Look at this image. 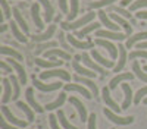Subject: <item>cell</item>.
Wrapping results in <instances>:
<instances>
[{
  "instance_id": "obj_1",
  "label": "cell",
  "mask_w": 147,
  "mask_h": 129,
  "mask_svg": "<svg viewBox=\"0 0 147 129\" xmlns=\"http://www.w3.org/2000/svg\"><path fill=\"white\" fill-rule=\"evenodd\" d=\"M96 15L97 13H94V12L91 10V12H88V13H85L82 18H80L78 21H74V22L65 21V22H62V23H60V28H62V29H74V31H77L80 27H82V25H85V23L91 22Z\"/></svg>"
},
{
  "instance_id": "obj_2",
  "label": "cell",
  "mask_w": 147,
  "mask_h": 129,
  "mask_svg": "<svg viewBox=\"0 0 147 129\" xmlns=\"http://www.w3.org/2000/svg\"><path fill=\"white\" fill-rule=\"evenodd\" d=\"M103 113H105V116L107 117L110 122H113V123H116V125H131V123L134 122V117H132V116L121 117L118 113H115L113 110H110V109H105Z\"/></svg>"
},
{
  "instance_id": "obj_3",
  "label": "cell",
  "mask_w": 147,
  "mask_h": 129,
  "mask_svg": "<svg viewBox=\"0 0 147 129\" xmlns=\"http://www.w3.org/2000/svg\"><path fill=\"white\" fill-rule=\"evenodd\" d=\"M49 78H60L63 81H69L71 79V74L65 69H52V70H46V72H41L40 79H49Z\"/></svg>"
},
{
  "instance_id": "obj_4",
  "label": "cell",
  "mask_w": 147,
  "mask_h": 129,
  "mask_svg": "<svg viewBox=\"0 0 147 129\" xmlns=\"http://www.w3.org/2000/svg\"><path fill=\"white\" fill-rule=\"evenodd\" d=\"M2 114H3V117H5L7 122H10V125H15L18 128H27V125H28L27 120L18 119L16 116L12 114V112H10V109L7 107V106H3V107H2Z\"/></svg>"
},
{
  "instance_id": "obj_5",
  "label": "cell",
  "mask_w": 147,
  "mask_h": 129,
  "mask_svg": "<svg viewBox=\"0 0 147 129\" xmlns=\"http://www.w3.org/2000/svg\"><path fill=\"white\" fill-rule=\"evenodd\" d=\"M109 87H105L103 88V91H102V96H103V101H105V104L107 106V107L110 109V110H113L115 113H121V110H122V107H119L118 106V103L112 98V96H110V92H109Z\"/></svg>"
},
{
  "instance_id": "obj_6",
  "label": "cell",
  "mask_w": 147,
  "mask_h": 129,
  "mask_svg": "<svg viewBox=\"0 0 147 129\" xmlns=\"http://www.w3.org/2000/svg\"><path fill=\"white\" fill-rule=\"evenodd\" d=\"M94 43L97 44V45H100V47H103V49H106L107 51H109V54H110V57L113 59H118V54H119V49L118 47H115L112 43H109L107 40H105V38H96L94 40Z\"/></svg>"
},
{
  "instance_id": "obj_7",
  "label": "cell",
  "mask_w": 147,
  "mask_h": 129,
  "mask_svg": "<svg viewBox=\"0 0 147 129\" xmlns=\"http://www.w3.org/2000/svg\"><path fill=\"white\" fill-rule=\"evenodd\" d=\"M96 37L99 38H109V40H125L128 38L127 34H122V32H116V31H105V29H99L96 32Z\"/></svg>"
},
{
  "instance_id": "obj_8",
  "label": "cell",
  "mask_w": 147,
  "mask_h": 129,
  "mask_svg": "<svg viewBox=\"0 0 147 129\" xmlns=\"http://www.w3.org/2000/svg\"><path fill=\"white\" fill-rule=\"evenodd\" d=\"M6 60L9 62V65L13 68L15 72L18 74V78H19V82H21V84H27V74H25V69H24V66H22L19 62L13 60V57L6 59Z\"/></svg>"
},
{
  "instance_id": "obj_9",
  "label": "cell",
  "mask_w": 147,
  "mask_h": 129,
  "mask_svg": "<svg viewBox=\"0 0 147 129\" xmlns=\"http://www.w3.org/2000/svg\"><path fill=\"white\" fill-rule=\"evenodd\" d=\"M66 38H68V41H69V44L72 45V47H75V49H82V50H85V49H91V47H94V44L96 43H93L91 40H88V41H80V40H77V37L75 35H66Z\"/></svg>"
},
{
  "instance_id": "obj_10",
  "label": "cell",
  "mask_w": 147,
  "mask_h": 129,
  "mask_svg": "<svg viewBox=\"0 0 147 129\" xmlns=\"http://www.w3.org/2000/svg\"><path fill=\"white\" fill-rule=\"evenodd\" d=\"M34 85L35 88H38L40 91H46V92H50V91H56L62 87V82L57 81V82H52V84H43L40 79H35L34 76Z\"/></svg>"
},
{
  "instance_id": "obj_11",
  "label": "cell",
  "mask_w": 147,
  "mask_h": 129,
  "mask_svg": "<svg viewBox=\"0 0 147 129\" xmlns=\"http://www.w3.org/2000/svg\"><path fill=\"white\" fill-rule=\"evenodd\" d=\"M81 59H82V62L87 65L91 70H96V72H100V75L102 76H105V75H107V72H106V69H103L99 63H97L96 60H91L90 59V56L87 54V53H82V56H81Z\"/></svg>"
},
{
  "instance_id": "obj_12",
  "label": "cell",
  "mask_w": 147,
  "mask_h": 129,
  "mask_svg": "<svg viewBox=\"0 0 147 129\" xmlns=\"http://www.w3.org/2000/svg\"><path fill=\"white\" fill-rule=\"evenodd\" d=\"M80 59H81V56H75V60L72 62V68L75 69V72H78V75H81V76H87V78L96 76V72H94V70L87 69V68H82V66L78 63Z\"/></svg>"
},
{
  "instance_id": "obj_13",
  "label": "cell",
  "mask_w": 147,
  "mask_h": 129,
  "mask_svg": "<svg viewBox=\"0 0 147 129\" xmlns=\"http://www.w3.org/2000/svg\"><path fill=\"white\" fill-rule=\"evenodd\" d=\"M97 15H99L102 23H103L106 28H109L110 31H116V32H119V25H116L115 21H112V19H110V18L106 15V12H105V10H99V12H97Z\"/></svg>"
},
{
  "instance_id": "obj_14",
  "label": "cell",
  "mask_w": 147,
  "mask_h": 129,
  "mask_svg": "<svg viewBox=\"0 0 147 129\" xmlns=\"http://www.w3.org/2000/svg\"><path fill=\"white\" fill-rule=\"evenodd\" d=\"M69 103L72 104V106H75V109H77V112L80 113V117H81V120L82 122H85V120H88V116H87V109H85V106L77 98V97H71L69 98Z\"/></svg>"
},
{
  "instance_id": "obj_15",
  "label": "cell",
  "mask_w": 147,
  "mask_h": 129,
  "mask_svg": "<svg viewBox=\"0 0 147 129\" xmlns=\"http://www.w3.org/2000/svg\"><path fill=\"white\" fill-rule=\"evenodd\" d=\"M118 49H119V60H118V65L113 68V72H116V75H118V72H121L124 69V66L127 63V56H128L125 45H118Z\"/></svg>"
},
{
  "instance_id": "obj_16",
  "label": "cell",
  "mask_w": 147,
  "mask_h": 129,
  "mask_svg": "<svg viewBox=\"0 0 147 129\" xmlns=\"http://www.w3.org/2000/svg\"><path fill=\"white\" fill-rule=\"evenodd\" d=\"M2 82H3V97H2V101H3V104H6L7 101L12 100V96H13L12 90H13V87H12L10 79H7V78H3Z\"/></svg>"
},
{
  "instance_id": "obj_17",
  "label": "cell",
  "mask_w": 147,
  "mask_h": 129,
  "mask_svg": "<svg viewBox=\"0 0 147 129\" xmlns=\"http://www.w3.org/2000/svg\"><path fill=\"white\" fill-rule=\"evenodd\" d=\"M25 97H27L28 104L32 107V110H35L37 113H43V112H44V107H41V106L35 101V98H34V90H32V88H27V91H25Z\"/></svg>"
},
{
  "instance_id": "obj_18",
  "label": "cell",
  "mask_w": 147,
  "mask_h": 129,
  "mask_svg": "<svg viewBox=\"0 0 147 129\" xmlns=\"http://www.w3.org/2000/svg\"><path fill=\"white\" fill-rule=\"evenodd\" d=\"M134 78V74L131 72H125V74H118L112 81H110V84H109V88L110 90H115L118 87V84H121V82H125V81H131Z\"/></svg>"
},
{
  "instance_id": "obj_19",
  "label": "cell",
  "mask_w": 147,
  "mask_h": 129,
  "mask_svg": "<svg viewBox=\"0 0 147 129\" xmlns=\"http://www.w3.org/2000/svg\"><path fill=\"white\" fill-rule=\"evenodd\" d=\"M56 32V25H50L47 28V31H44L43 34H38V35H32V41L34 43H43V41H47L50 40V37H53V34Z\"/></svg>"
},
{
  "instance_id": "obj_20",
  "label": "cell",
  "mask_w": 147,
  "mask_h": 129,
  "mask_svg": "<svg viewBox=\"0 0 147 129\" xmlns=\"http://www.w3.org/2000/svg\"><path fill=\"white\" fill-rule=\"evenodd\" d=\"M122 90H124V92H125V97H124V103H122V110H125V109H128L129 106H131V103L134 101V96H132V90H131V87H129V84H122Z\"/></svg>"
},
{
  "instance_id": "obj_21",
  "label": "cell",
  "mask_w": 147,
  "mask_h": 129,
  "mask_svg": "<svg viewBox=\"0 0 147 129\" xmlns=\"http://www.w3.org/2000/svg\"><path fill=\"white\" fill-rule=\"evenodd\" d=\"M12 12H13V18H15V22L18 23V25L22 28V31L25 32V34H28V31H30V28H28V25H27V22H25V19H24V16H22V13H21V10L18 9V7H13L12 9Z\"/></svg>"
},
{
  "instance_id": "obj_22",
  "label": "cell",
  "mask_w": 147,
  "mask_h": 129,
  "mask_svg": "<svg viewBox=\"0 0 147 129\" xmlns=\"http://www.w3.org/2000/svg\"><path fill=\"white\" fill-rule=\"evenodd\" d=\"M65 91H77V92L82 94V96L87 98V100H90V98L93 97L91 92H90L87 88H84L82 85H78V84H66V85H65Z\"/></svg>"
},
{
  "instance_id": "obj_23",
  "label": "cell",
  "mask_w": 147,
  "mask_h": 129,
  "mask_svg": "<svg viewBox=\"0 0 147 129\" xmlns=\"http://www.w3.org/2000/svg\"><path fill=\"white\" fill-rule=\"evenodd\" d=\"M44 56L46 57H53V56H57L63 60H71V53H68L66 50H60V49H52V50H47L44 51Z\"/></svg>"
},
{
  "instance_id": "obj_24",
  "label": "cell",
  "mask_w": 147,
  "mask_h": 129,
  "mask_svg": "<svg viewBox=\"0 0 147 129\" xmlns=\"http://www.w3.org/2000/svg\"><path fill=\"white\" fill-rule=\"evenodd\" d=\"M110 19H112V21H115L116 23H118V25H121L122 28H124L125 29V34L128 35V37H131V32H132V28H131V25H129V23L124 19V18H121L119 15H116V13H112V15H110Z\"/></svg>"
},
{
  "instance_id": "obj_25",
  "label": "cell",
  "mask_w": 147,
  "mask_h": 129,
  "mask_svg": "<svg viewBox=\"0 0 147 129\" xmlns=\"http://www.w3.org/2000/svg\"><path fill=\"white\" fill-rule=\"evenodd\" d=\"M91 56H93V59L99 63V65H102V66H105V68H115L116 65L113 63V60H107V59H105L99 51H96V50H93L91 51Z\"/></svg>"
},
{
  "instance_id": "obj_26",
  "label": "cell",
  "mask_w": 147,
  "mask_h": 129,
  "mask_svg": "<svg viewBox=\"0 0 147 129\" xmlns=\"http://www.w3.org/2000/svg\"><path fill=\"white\" fill-rule=\"evenodd\" d=\"M75 81H77V82H81V84H84V85H87V87L93 91L94 96H97V94H99V90H97L96 84H94V82H93L90 78H87V76H81V75H75Z\"/></svg>"
},
{
  "instance_id": "obj_27",
  "label": "cell",
  "mask_w": 147,
  "mask_h": 129,
  "mask_svg": "<svg viewBox=\"0 0 147 129\" xmlns=\"http://www.w3.org/2000/svg\"><path fill=\"white\" fill-rule=\"evenodd\" d=\"M31 16H32V21L35 23L37 28H41L43 27V21L40 18V7H38V3H34L31 5Z\"/></svg>"
},
{
  "instance_id": "obj_28",
  "label": "cell",
  "mask_w": 147,
  "mask_h": 129,
  "mask_svg": "<svg viewBox=\"0 0 147 129\" xmlns=\"http://www.w3.org/2000/svg\"><path fill=\"white\" fill-rule=\"evenodd\" d=\"M38 2L43 5V7H44V18H46V21L47 22H50V21H53V18H55V10H53V6H52V3L49 2V0H38Z\"/></svg>"
},
{
  "instance_id": "obj_29",
  "label": "cell",
  "mask_w": 147,
  "mask_h": 129,
  "mask_svg": "<svg viewBox=\"0 0 147 129\" xmlns=\"http://www.w3.org/2000/svg\"><path fill=\"white\" fill-rule=\"evenodd\" d=\"M65 101H66V94H65V92H60L59 97H57L55 101H52V103H47L44 109H47V110H55V109L60 107V106H62Z\"/></svg>"
},
{
  "instance_id": "obj_30",
  "label": "cell",
  "mask_w": 147,
  "mask_h": 129,
  "mask_svg": "<svg viewBox=\"0 0 147 129\" xmlns=\"http://www.w3.org/2000/svg\"><path fill=\"white\" fill-rule=\"evenodd\" d=\"M146 38H147V32H138V34H136V35H131V37L127 38L125 47H127V49H131V47L136 44L137 41H143V40H146Z\"/></svg>"
},
{
  "instance_id": "obj_31",
  "label": "cell",
  "mask_w": 147,
  "mask_h": 129,
  "mask_svg": "<svg viewBox=\"0 0 147 129\" xmlns=\"http://www.w3.org/2000/svg\"><path fill=\"white\" fill-rule=\"evenodd\" d=\"M100 28V23H97V22H94V23H90V25H85L82 29H80V31H75V37H85L88 32H91V31H96V29H99Z\"/></svg>"
},
{
  "instance_id": "obj_32",
  "label": "cell",
  "mask_w": 147,
  "mask_h": 129,
  "mask_svg": "<svg viewBox=\"0 0 147 129\" xmlns=\"http://www.w3.org/2000/svg\"><path fill=\"white\" fill-rule=\"evenodd\" d=\"M63 63V60H43V59H35V65L40 68H57Z\"/></svg>"
},
{
  "instance_id": "obj_33",
  "label": "cell",
  "mask_w": 147,
  "mask_h": 129,
  "mask_svg": "<svg viewBox=\"0 0 147 129\" xmlns=\"http://www.w3.org/2000/svg\"><path fill=\"white\" fill-rule=\"evenodd\" d=\"M0 53H2V56H10V57H13V59H16V60H22V54L19 53V51H16V50H13V49H10V47H6V45H3L2 49H0Z\"/></svg>"
},
{
  "instance_id": "obj_34",
  "label": "cell",
  "mask_w": 147,
  "mask_h": 129,
  "mask_svg": "<svg viewBox=\"0 0 147 129\" xmlns=\"http://www.w3.org/2000/svg\"><path fill=\"white\" fill-rule=\"evenodd\" d=\"M10 29H12V34L15 35V38H16L18 41H21V43H27V37L24 35L25 32H21V31H19L16 22H10Z\"/></svg>"
},
{
  "instance_id": "obj_35",
  "label": "cell",
  "mask_w": 147,
  "mask_h": 129,
  "mask_svg": "<svg viewBox=\"0 0 147 129\" xmlns=\"http://www.w3.org/2000/svg\"><path fill=\"white\" fill-rule=\"evenodd\" d=\"M16 107L19 109V110H22L24 113L27 114V119H28V122H32L34 120V112L28 107V106L24 103V101H16Z\"/></svg>"
},
{
  "instance_id": "obj_36",
  "label": "cell",
  "mask_w": 147,
  "mask_h": 129,
  "mask_svg": "<svg viewBox=\"0 0 147 129\" xmlns=\"http://www.w3.org/2000/svg\"><path fill=\"white\" fill-rule=\"evenodd\" d=\"M132 72L136 74V76L140 78L143 82H147V74L141 70V66H140L138 62H134V63H132Z\"/></svg>"
},
{
  "instance_id": "obj_37",
  "label": "cell",
  "mask_w": 147,
  "mask_h": 129,
  "mask_svg": "<svg viewBox=\"0 0 147 129\" xmlns=\"http://www.w3.org/2000/svg\"><path fill=\"white\" fill-rule=\"evenodd\" d=\"M56 45H57V43H56V41H46V43L40 44V45L35 49V54H40V53H44V51H47L46 49H55Z\"/></svg>"
},
{
  "instance_id": "obj_38",
  "label": "cell",
  "mask_w": 147,
  "mask_h": 129,
  "mask_svg": "<svg viewBox=\"0 0 147 129\" xmlns=\"http://www.w3.org/2000/svg\"><path fill=\"white\" fill-rule=\"evenodd\" d=\"M10 82H12V87H13V96H12V100H16L21 94V87H19V82H18V78L12 75L10 76Z\"/></svg>"
},
{
  "instance_id": "obj_39",
  "label": "cell",
  "mask_w": 147,
  "mask_h": 129,
  "mask_svg": "<svg viewBox=\"0 0 147 129\" xmlns=\"http://www.w3.org/2000/svg\"><path fill=\"white\" fill-rule=\"evenodd\" d=\"M78 7H80L78 0H71V12L68 13V22L72 21L74 18L78 15Z\"/></svg>"
},
{
  "instance_id": "obj_40",
  "label": "cell",
  "mask_w": 147,
  "mask_h": 129,
  "mask_svg": "<svg viewBox=\"0 0 147 129\" xmlns=\"http://www.w3.org/2000/svg\"><path fill=\"white\" fill-rule=\"evenodd\" d=\"M113 2H116V0H97V2L90 3V9H100L105 6H110Z\"/></svg>"
},
{
  "instance_id": "obj_41",
  "label": "cell",
  "mask_w": 147,
  "mask_h": 129,
  "mask_svg": "<svg viewBox=\"0 0 147 129\" xmlns=\"http://www.w3.org/2000/svg\"><path fill=\"white\" fill-rule=\"evenodd\" d=\"M57 37H59V44L62 45V49H65L68 53H71L74 49H72V45H69V44L66 43V40H65V38H66V35H65L63 32H59V35H57Z\"/></svg>"
},
{
  "instance_id": "obj_42",
  "label": "cell",
  "mask_w": 147,
  "mask_h": 129,
  "mask_svg": "<svg viewBox=\"0 0 147 129\" xmlns=\"http://www.w3.org/2000/svg\"><path fill=\"white\" fill-rule=\"evenodd\" d=\"M57 117H59V122H60V125H62L65 129H77L75 126H72L69 122H68V119L65 117V114H63V112L60 110L59 113H57Z\"/></svg>"
},
{
  "instance_id": "obj_43",
  "label": "cell",
  "mask_w": 147,
  "mask_h": 129,
  "mask_svg": "<svg viewBox=\"0 0 147 129\" xmlns=\"http://www.w3.org/2000/svg\"><path fill=\"white\" fill-rule=\"evenodd\" d=\"M0 5H2V9H3V19H9L10 18V13H12L10 6L7 5L6 0H0Z\"/></svg>"
},
{
  "instance_id": "obj_44",
  "label": "cell",
  "mask_w": 147,
  "mask_h": 129,
  "mask_svg": "<svg viewBox=\"0 0 147 129\" xmlns=\"http://www.w3.org/2000/svg\"><path fill=\"white\" fill-rule=\"evenodd\" d=\"M144 96H147V87H144V88H140V90L137 91V94L134 96V103H136V104H138Z\"/></svg>"
},
{
  "instance_id": "obj_45",
  "label": "cell",
  "mask_w": 147,
  "mask_h": 129,
  "mask_svg": "<svg viewBox=\"0 0 147 129\" xmlns=\"http://www.w3.org/2000/svg\"><path fill=\"white\" fill-rule=\"evenodd\" d=\"M137 57H143V59H147V51L146 50H134L129 53V59L131 60H134V59Z\"/></svg>"
},
{
  "instance_id": "obj_46",
  "label": "cell",
  "mask_w": 147,
  "mask_h": 129,
  "mask_svg": "<svg viewBox=\"0 0 147 129\" xmlns=\"http://www.w3.org/2000/svg\"><path fill=\"white\" fill-rule=\"evenodd\" d=\"M140 7H147V0H138V2H134V3H131V6H129V10H137V9H140Z\"/></svg>"
},
{
  "instance_id": "obj_47",
  "label": "cell",
  "mask_w": 147,
  "mask_h": 129,
  "mask_svg": "<svg viewBox=\"0 0 147 129\" xmlns=\"http://www.w3.org/2000/svg\"><path fill=\"white\" fill-rule=\"evenodd\" d=\"M0 68H2V72H3L5 75H6V74H10V72H12V69H13L10 65H7L6 60H2V62H0Z\"/></svg>"
},
{
  "instance_id": "obj_48",
  "label": "cell",
  "mask_w": 147,
  "mask_h": 129,
  "mask_svg": "<svg viewBox=\"0 0 147 129\" xmlns=\"http://www.w3.org/2000/svg\"><path fill=\"white\" fill-rule=\"evenodd\" d=\"M115 12H118V15H121V16H124V18H131V13L128 10H125L124 7H112Z\"/></svg>"
},
{
  "instance_id": "obj_49",
  "label": "cell",
  "mask_w": 147,
  "mask_h": 129,
  "mask_svg": "<svg viewBox=\"0 0 147 129\" xmlns=\"http://www.w3.org/2000/svg\"><path fill=\"white\" fill-rule=\"evenodd\" d=\"M49 122H50V128H52V129H60V128H59V123H57V119H56L55 114H50V116H49Z\"/></svg>"
},
{
  "instance_id": "obj_50",
  "label": "cell",
  "mask_w": 147,
  "mask_h": 129,
  "mask_svg": "<svg viewBox=\"0 0 147 129\" xmlns=\"http://www.w3.org/2000/svg\"><path fill=\"white\" fill-rule=\"evenodd\" d=\"M96 119H97V116L94 113H91L88 116V129H97L96 128Z\"/></svg>"
},
{
  "instance_id": "obj_51",
  "label": "cell",
  "mask_w": 147,
  "mask_h": 129,
  "mask_svg": "<svg viewBox=\"0 0 147 129\" xmlns=\"http://www.w3.org/2000/svg\"><path fill=\"white\" fill-rule=\"evenodd\" d=\"M2 129H18V126H15V125H9L7 120L3 117V119H2Z\"/></svg>"
},
{
  "instance_id": "obj_52",
  "label": "cell",
  "mask_w": 147,
  "mask_h": 129,
  "mask_svg": "<svg viewBox=\"0 0 147 129\" xmlns=\"http://www.w3.org/2000/svg\"><path fill=\"white\" fill-rule=\"evenodd\" d=\"M59 7L63 13H68V5H66V0H59Z\"/></svg>"
},
{
  "instance_id": "obj_53",
  "label": "cell",
  "mask_w": 147,
  "mask_h": 129,
  "mask_svg": "<svg viewBox=\"0 0 147 129\" xmlns=\"http://www.w3.org/2000/svg\"><path fill=\"white\" fill-rule=\"evenodd\" d=\"M136 47H137L138 50H141V49H147V40H146V41H141V43H138Z\"/></svg>"
},
{
  "instance_id": "obj_54",
  "label": "cell",
  "mask_w": 147,
  "mask_h": 129,
  "mask_svg": "<svg viewBox=\"0 0 147 129\" xmlns=\"http://www.w3.org/2000/svg\"><path fill=\"white\" fill-rule=\"evenodd\" d=\"M137 18H138V19H147V12H138Z\"/></svg>"
},
{
  "instance_id": "obj_55",
  "label": "cell",
  "mask_w": 147,
  "mask_h": 129,
  "mask_svg": "<svg viewBox=\"0 0 147 129\" xmlns=\"http://www.w3.org/2000/svg\"><path fill=\"white\" fill-rule=\"evenodd\" d=\"M131 2H132V0H122V2H121V6H122V7H125V6H128Z\"/></svg>"
},
{
  "instance_id": "obj_56",
  "label": "cell",
  "mask_w": 147,
  "mask_h": 129,
  "mask_svg": "<svg viewBox=\"0 0 147 129\" xmlns=\"http://www.w3.org/2000/svg\"><path fill=\"white\" fill-rule=\"evenodd\" d=\"M6 29H7V25H3V27H2V32H3V31H6Z\"/></svg>"
},
{
  "instance_id": "obj_57",
  "label": "cell",
  "mask_w": 147,
  "mask_h": 129,
  "mask_svg": "<svg viewBox=\"0 0 147 129\" xmlns=\"http://www.w3.org/2000/svg\"><path fill=\"white\" fill-rule=\"evenodd\" d=\"M143 69H144V70H146V72H147V65H146V66H144V68H143Z\"/></svg>"
},
{
  "instance_id": "obj_58",
  "label": "cell",
  "mask_w": 147,
  "mask_h": 129,
  "mask_svg": "<svg viewBox=\"0 0 147 129\" xmlns=\"http://www.w3.org/2000/svg\"><path fill=\"white\" fill-rule=\"evenodd\" d=\"M144 104H147V97H146V98H144Z\"/></svg>"
},
{
  "instance_id": "obj_59",
  "label": "cell",
  "mask_w": 147,
  "mask_h": 129,
  "mask_svg": "<svg viewBox=\"0 0 147 129\" xmlns=\"http://www.w3.org/2000/svg\"><path fill=\"white\" fill-rule=\"evenodd\" d=\"M112 129H115V128H112Z\"/></svg>"
}]
</instances>
